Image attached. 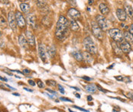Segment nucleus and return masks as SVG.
<instances>
[{
  "instance_id": "25",
  "label": "nucleus",
  "mask_w": 133,
  "mask_h": 112,
  "mask_svg": "<svg viewBox=\"0 0 133 112\" xmlns=\"http://www.w3.org/2000/svg\"><path fill=\"white\" fill-rule=\"evenodd\" d=\"M37 5L39 7V8L43 9L47 7V3H46V2H44V1H38Z\"/></svg>"
},
{
  "instance_id": "45",
  "label": "nucleus",
  "mask_w": 133,
  "mask_h": 112,
  "mask_svg": "<svg viewBox=\"0 0 133 112\" xmlns=\"http://www.w3.org/2000/svg\"><path fill=\"white\" fill-rule=\"evenodd\" d=\"M13 95H14L15 96H20V95H19L18 93H13Z\"/></svg>"
},
{
  "instance_id": "43",
  "label": "nucleus",
  "mask_w": 133,
  "mask_h": 112,
  "mask_svg": "<svg viewBox=\"0 0 133 112\" xmlns=\"http://www.w3.org/2000/svg\"><path fill=\"white\" fill-rule=\"evenodd\" d=\"M24 89L25 90H26V91H28V92H33V90H31V89H28V88H24Z\"/></svg>"
},
{
  "instance_id": "12",
  "label": "nucleus",
  "mask_w": 133,
  "mask_h": 112,
  "mask_svg": "<svg viewBox=\"0 0 133 112\" xmlns=\"http://www.w3.org/2000/svg\"><path fill=\"white\" fill-rule=\"evenodd\" d=\"M116 16L122 21H126V18H127V15H126L125 10L124 9H122V8H118L116 10Z\"/></svg>"
},
{
  "instance_id": "29",
  "label": "nucleus",
  "mask_w": 133,
  "mask_h": 112,
  "mask_svg": "<svg viewBox=\"0 0 133 112\" xmlns=\"http://www.w3.org/2000/svg\"><path fill=\"white\" fill-rule=\"evenodd\" d=\"M73 108H77V109H78V110H80V111H81L89 112V111H88V110H86V109H84V108H80V107H78V106H77V105H73Z\"/></svg>"
},
{
  "instance_id": "39",
  "label": "nucleus",
  "mask_w": 133,
  "mask_h": 112,
  "mask_svg": "<svg viewBox=\"0 0 133 112\" xmlns=\"http://www.w3.org/2000/svg\"><path fill=\"white\" fill-rule=\"evenodd\" d=\"M28 84H29L30 86H35V82H34L33 80H29V81H28Z\"/></svg>"
},
{
  "instance_id": "6",
  "label": "nucleus",
  "mask_w": 133,
  "mask_h": 112,
  "mask_svg": "<svg viewBox=\"0 0 133 112\" xmlns=\"http://www.w3.org/2000/svg\"><path fill=\"white\" fill-rule=\"evenodd\" d=\"M8 24L11 27V29L14 31H16V26H17V23H16V20H15V15L14 14L13 11H9L8 15Z\"/></svg>"
},
{
  "instance_id": "2",
  "label": "nucleus",
  "mask_w": 133,
  "mask_h": 112,
  "mask_svg": "<svg viewBox=\"0 0 133 112\" xmlns=\"http://www.w3.org/2000/svg\"><path fill=\"white\" fill-rule=\"evenodd\" d=\"M83 44L85 47V49L87 50L88 53L90 54H96L97 53V47L93 40V39L90 37H87L83 39Z\"/></svg>"
},
{
  "instance_id": "31",
  "label": "nucleus",
  "mask_w": 133,
  "mask_h": 112,
  "mask_svg": "<svg viewBox=\"0 0 133 112\" xmlns=\"http://www.w3.org/2000/svg\"><path fill=\"white\" fill-rule=\"evenodd\" d=\"M129 34H131V36L133 38V24H132L130 25L129 29Z\"/></svg>"
},
{
  "instance_id": "21",
  "label": "nucleus",
  "mask_w": 133,
  "mask_h": 112,
  "mask_svg": "<svg viewBox=\"0 0 133 112\" xmlns=\"http://www.w3.org/2000/svg\"><path fill=\"white\" fill-rule=\"evenodd\" d=\"M123 37L125 38V40L126 42H128L129 44H133V38L131 36V34H129V32L126 31L123 34Z\"/></svg>"
},
{
  "instance_id": "4",
  "label": "nucleus",
  "mask_w": 133,
  "mask_h": 112,
  "mask_svg": "<svg viewBox=\"0 0 133 112\" xmlns=\"http://www.w3.org/2000/svg\"><path fill=\"white\" fill-rule=\"evenodd\" d=\"M91 26H92V31H93V34H94V36L99 39V40H103V37H104V35H103V30L99 27V25L97 24V23L96 21H93L91 23Z\"/></svg>"
},
{
  "instance_id": "26",
  "label": "nucleus",
  "mask_w": 133,
  "mask_h": 112,
  "mask_svg": "<svg viewBox=\"0 0 133 112\" xmlns=\"http://www.w3.org/2000/svg\"><path fill=\"white\" fill-rule=\"evenodd\" d=\"M0 26L2 27H6V21L2 17H0Z\"/></svg>"
},
{
  "instance_id": "18",
  "label": "nucleus",
  "mask_w": 133,
  "mask_h": 112,
  "mask_svg": "<svg viewBox=\"0 0 133 112\" xmlns=\"http://www.w3.org/2000/svg\"><path fill=\"white\" fill-rule=\"evenodd\" d=\"M83 55V60H85L86 63H91L92 61H93V59H92V57H91V54L88 52H83L82 53Z\"/></svg>"
},
{
  "instance_id": "34",
  "label": "nucleus",
  "mask_w": 133,
  "mask_h": 112,
  "mask_svg": "<svg viewBox=\"0 0 133 112\" xmlns=\"http://www.w3.org/2000/svg\"><path fill=\"white\" fill-rule=\"evenodd\" d=\"M58 88H59L60 92H61L62 94H64V89L63 86H61V85H58Z\"/></svg>"
},
{
  "instance_id": "9",
  "label": "nucleus",
  "mask_w": 133,
  "mask_h": 112,
  "mask_svg": "<svg viewBox=\"0 0 133 112\" xmlns=\"http://www.w3.org/2000/svg\"><path fill=\"white\" fill-rule=\"evenodd\" d=\"M67 15L69 17L71 18V19H74V20L78 19L80 17V12L74 8H70L67 11Z\"/></svg>"
},
{
  "instance_id": "44",
  "label": "nucleus",
  "mask_w": 133,
  "mask_h": 112,
  "mask_svg": "<svg viewBox=\"0 0 133 112\" xmlns=\"http://www.w3.org/2000/svg\"><path fill=\"white\" fill-rule=\"evenodd\" d=\"M75 96H76L77 98H78V99H80V95L78 93H75Z\"/></svg>"
},
{
  "instance_id": "16",
  "label": "nucleus",
  "mask_w": 133,
  "mask_h": 112,
  "mask_svg": "<svg viewBox=\"0 0 133 112\" xmlns=\"http://www.w3.org/2000/svg\"><path fill=\"white\" fill-rule=\"evenodd\" d=\"M85 89L87 92L89 93H95L97 90V87L96 86H95L94 84H89L87 86H85Z\"/></svg>"
},
{
  "instance_id": "38",
  "label": "nucleus",
  "mask_w": 133,
  "mask_h": 112,
  "mask_svg": "<svg viewBox=\"0 0 133 112\" xmlns=\"http://www.w3.org/2000/svg\"><path fill=\"white\" fill-rule=\"evenodd\" d=\"M30 73H31V70L30 69H23V72H22V73H25V74H28Z\"/></svg>"
},
{
  "instance_id": "36",
  "label": "nucleus",
  "mask_w": 133,
  "mask_h": 112,
  "mask_svg": "<svg viewBox=\"0 0 133 112\" xmlns=\"http://www.w3.org/2000/svg\"><path fill=\"white\" fill-rule=\"evenodd\" d=\"M115 78H116V79H117L118 81H122V80H123V76H115Z\"/></svg>"
},
{
  "instance_id": "46",
  "label": "nucleus",
  "mask_w": 133,
  "mask_h": 112,
  "mask_svg": "<svg viewBox=\"0 0 133 112\" xmlns=\"http://www.w3.org/2000/svg\"><path fill=\"white\" fill-rule=\"evenodd\" d=\"M93 2V1H89V5H92Z\"/></svg>"
},
{
  "instance_id": "48",
  "label": "nucleus",
  "mask_w": 133,
  "mask_h": 112,
  "mask_svg": "<svg viewBox=\"0 0 133 112\" xmlns=\"http://www.w3.org/2000/svg\"><path fill=\"white\" fill-rule=\"evenodd\" d=\"M69 111H70V112H75V111H71L70 109H69Z\"/></svg>"
},
{
  "instance_id": "37",
  "label": "nucleus",
  "mask_w": 133,
  "mask_h": 112,
  "mask_svg": "<svg viewBox=\"0 0 133 112\" xmlns=\"http://www.w3.org/2000/svg\"><path fill=\"white\" fill-rule=\"evenodd\" d=\"M96 87H97V89H99V90H100V91H101V92H107L106 90L103 89L102 87H100V86H97Z\"/></svg>"
},
{
  "instance_id": "32",
  "label": "nucleus",
  "mask_w": 133,
  "mask_h": 112,
  "mask_svg": "<svg viewBox=\"0 0 133 112\" xmlns=\"http://www.w3.org/2000/svg\"><path fill=\"white\" fill-rule=\"evenodd\" d=\"M46 91H47V92H50V93H51V94H53L54 95L57 96V92H56L55 91L51 90V89H46Z\"/></svg>"
},
{
  "instance_id": "33",
  "label": "nucleus",
  "mask_w": 133,
  "mask_h": 112,
  "mask_svg": "<svg viewBox=\"0 0 133 112\" xmlns=\"http://www.w3.org/2000/svg\"><path fill=\"white\" fill-rule=\"evenodd\" d=\"M127 97L133 101V92H128L127 93Z\"/></svg>"
},
{
  "instance_id": "22",
  "label": "nucleus",
  "mask_w": 133,
  "mask_h": 112,
  "mask_svg": "<svg viewBox=\"0 0 133 112\" xmlns=\"http://www.w3.org/2000/svg\"><path fill=\"white\" fill-rule=\"evenodd\" d=\"M20 8L24 13H27L30 9V5L28 3H25V2L21 3L20 4Z\"/></svg>"
},
{
  "instance_id": "3",
  "label": "nucleus",
  "mask_w": 133,
  "mask_h": 112,
  "mask_svg": "<svg viewBox=\"0 0 133 112\" xmlns=\"http://www.w3.org/2000/svg\"><path fill=\"white\" fill-rule=\"evenodd\" d=\"M109 35L116 42H122L123 40V33L122 32L121 30L118 28H112L110 29L109 31Z\"/></svg>"
},
{
  "instance_id": "24",
  "label": "nucleus",
  "mask_w": 133,
  "mask_h": 112,
  "mask_svg": "<svg viewBox=\"0 0 133 112\" xmlns=\"http://www.w3.org/2000/svg\"><path fill=\"white\" fill-rule=\"evenodd\" d=\"M47 53H48V54H49V56L51 57H53L55 55V53H56V49L54 47V45H51L49 47H47Z\"/></svg>"
},
{
  "instance_id": "35",
  "label": "nucleus",
  "mask_w": 133,
  "mask_h": 112,
  "mask_svg": "<svg viewBox=\"0 0 133 112\" xmlns=\"http://www.w3.org/2000/svg\"><path fill=\"white\" fill-rule=\"evenodd\" d=\"M81 78H82L83 79L86 80V81H91V80H92V79L90 78V77H88V76H82Z\"/></svg>"
},
{
  "instance_id": "28",
  "label": "nucleus",
  "mask_w": 133,
  "mask_h": 112,
  "mask_svg": "<svg viewBox=\"0 0 133 112\" xmlns=\"http://www.w3.org/2000/svg\"><path fill=\"white\" fill-rule=\"evenodd\" d=\"M60 99H61V101H64V102H71V103L74 102V101L70 100V99H68V98H65V97H61Z\"/></svg>"
},
{
  "instance_id": "27",
  "label": "nucleus",
  "mask_w": 133,
  "mask_h": 112,
  "mask_svg": "<svg viewBox=\"0 0 133 112\" xmlns=\"http://www.w3.org/2000/svg\"><path fill=\"white\" fill-rule=\"evenodd\" d=\"M46 82L48 86H56V82L54 81V80H47Z\"/></svg>"
},
{
  "instance_id": "13",
  "label": "nucleus",
  "mask_w": 133,
  "mask_h": 112,
  "mask_svg": "<svg viewBox=\"0 0 133 112\" xmlns=\"http://www.w3.org/2000/svg\"><path fill=\"white\" fill-rule=\"evenodd\" d=\"M27 21L29 25H31L33 28L36 27V18L34 14H29L27 15Z\"/></svg>"
},
{
  "instance_id": "17",
  "label": "nucleus",
  "mask_w": 133,
  "mask_h": 112,
  "mask_svg": "<svg viewBox=\"0 0 133 112\" xmlns=\"http://www.w3.org/2000/svg\"><path fill=\"white\" fill-rule=\"evenodd\" d=\"M70 28L72 31H77L80 30V26L79 24H77V22L74 20V19H71L70 21Z\"/></svg>"
},
{
  "instance_id": "23",
  "label": "nucleus",
  "mask_w": 133,
  "mask_h": 112,
  "mask_svg": "<svg viewBox=\"0 0 133 112\" xmlns=\"http://www.w3.org/2000/svg\"><path fill=\"white\" fill-rule=\"evenodd\" d=\"M72 55H73L74 58L75 60H77V61H81L83 60V55L80 51H73Z\"/></svg>"
},
{
  "instance_id": "7",
  "label": "nucleus",
  "mask_w": 133,
  "mask_h": 112,
  "mask_svg": "<svg viewBox=\"0 0 133 112\" xmlns=\"http://www.w3.org/2000/svg\"><path fill=\"white\" fill-rule=\"evenodd\" d=\"M15 15V20H16V23L18 24V26L21 28L24 27L25 26L26 21H25L22 14L20 11H16Z\"/></svg>"
},
{
  "instance_id": "15",
  "label": "nucleus",
  "mask_w": 133,
  "mask_h": 112,
  "mask_svg": "<svg viewBox=\"0 0 133 112\" xmlns=\"http://www.w3.org/2000/svg\"><path fill=\"white\" fill-rule=\"evenodd\" d=\"M18 42L19 44L21 46V47H23L24 49H27L28 48V41L26 40V37H24V35L21 34L18 37Z\"/></svg>"
},
{
  "instance_id": "19",
  "label": "nucleus",
  "mask_w": 133,
  "mask_h": 112,
  "mask_svg": "<svg viewBox=\"0 0 133 112\" xmlns=\"http://www.w3.org/2000/svg\"><path fill=\"white\" fill-rule=\"evenodd\" d=\"M112 46H113V48L116 55H122V50L120 49V47L118 45V44L116 41L112 42Z\"/></svg>"
},
{
  "instance_id": "49",
  "label": "nucleus",
  "mask_w": 133,
  "mask_h": 112,
  "mask_svg": "<svg viewBox=\"0 0 133 112\" xmlns=\"http://www.w3.org/2000/svg\"><path fill=\"white\" fill-rule=\"evenodd\" d=\"M1 35H2V34H1V31H0V37H1Z\"/></svg>"
},
{
  "instance_id": "40",
  "label": "nucleus",
  "mask_w": 133,
  "mask_h": 112,
  "mask_svg": "<svg viewBox=\"0 0 133 112\" xmlns=\"http://www.w3.org/2000/svg\"><path fill=\"white\" fill-rule=\"evenodd\" d=\"M92 100H93V97L91 95H88L87 96V101L88 102H91Z\"/></svg>"
},
{
  "instance_id": "1",
  "label": "nucleus",
  "mask_w": 133,
  "mask_h": 112,
  "mask_svg": "<svg viewBox=\"0 0 133 112\" xmlns=\"http://www.w3.org/2000/svg\"><path fill=\"white\" fill-rule=\"evenodd\" d=\"M68 26L69 22L67 18L64 15H61L57 22L55 29V36L58 40H63L67 37L68 34Z\"/></svg>"
},
{
  "instance_id": "41",
  "label": "nucleus",
  "mask_w": 133,
  "mask_h": 112,
  "mask_svg": "<svg viewBox=\"0 0 133 112\" xmlns=\"http://www.w3.org/2000/svg\"><path fill=\"white\" fill-rule=\"evenodd\" d=\"M0 79L2 80V81H5V82H7V81H8V79H7L6 78H3V77H2L1 76H0Z\"/></svg>"
},
{
  "instance_id": "5",
  "label": "nucleus",
  "mask_w": 133,
  "mask_h": 112,
  "mask_svg": "<svg viewBox=\"0 0 133 112\" xmlns=\"http://www.w3.org/2000/svg\"><path fill=\"white\" fill-rule=\"evenodd\" d=\"M96 23L99 25V27L103 30V31H106L109 28V22L107 21V19L101 15H97L96 17Z\"/></svg>"
},
{
  "instance_id": "11",
  "label": "nucleus",
  "mask_w": 133,
  "mask_h": 112,
  "mask_svg": "<svg viewBox=\"0 0 133 112\" xmlns=\"http://www.w3.org/2000/svg\"><path fill=\"white\" fill-rule=\"evenodd\" d=\"M25 37L28 41V44L31 46H34L35 44V40L33 34L30 31H26L25 32Z\"/></svg>"
},
{
  "instance_id": "8",
  "label": "nucleus",
  "mask_w": 133,
  "mask_h": 112,
  "mask_svg": "<svg viewBox=\"0 0 133 112\" xmlns=\"http://www.w3.org/2000/svg\"><path fill=\"white\" fill-rule=\"evenodd\" d=\"M38 53L41 57V60L43 62H45L47 60V53L45 50V47L43 44H39L38 45Z\"/></svg>"
},
{
  "instance_id": "47",
  "label": "nucleus",
  "mask_w": 133,
  "mask_h": 112,
  "mask_svg": "<svg viewBox=\"0 0 133 112\" xmlns=\"http://www.w3.org/2000/svg\"><path fill=\"white\" fill-rule=\"evenodd\" d=\"M113 112H118V111H116L115 109H113Z\"/></svg>"
},
{
  "instance_id": "14",
  "label": "nucleus",
  "mask_w": 133,
  "mask_h": 112,
  "mask_svg": "<svg viewBox=\"0 0 133 112\" xmlns=\"http://www.w3.org/2000/svg\"><path fill=\"white\" fill-rule=\"evenodd\" d=\"M99 8H100V12H101L103 15H107L110 13V8H109V7L106 5V4L104 3V2H101V3L100 4Z\"/></svg>"
},
{
  "instance_id": "42",
  "label": "nucleus",
  "mask_w": 133,
  "mask_h": 112,
  "mask_svg": "<svg viewBox=\"0 0 133 112\" xmlns=\"http://www.w3.org/2000/svg\"><path fill=\"white\" fill-rule=\"evenodd\" d=\"M70 88H72V89H75V90H77V91H80V89H78V88H77V87H73V86H70Z\"/></svg>"
},
{
  "instance_id": "10",
  "label": "nucleus",
  "mask_w": 133,
  "mask_h": 112,
  "mask_svg": "<svg viewBox=\"0 0 133 112\" xmlns=\"http://www.w3.org/2000/svg\"><path fill=\"white\" fill-rule=\"evenodd\" d=\"M120 49L123 52L126 53H129L131 50H132V47L130 45V44H129L128 42H126V40H123L122 42H120Z\"/></svg>"
},
{
  "instance_id": "20",
  "label": "nucleus",
  "mask_w": 133,
  "mask_h": 112,
  "mask_svg": "<svg viewBox=\"0 0 133 112\" xmlns=\"http://www.w3.org/2000/svg\"><path fill=\"white\" fill-rule=\"evenodd\" d=\"M125 11H126V15H128L129 16V18L133 20V8H132V6H130V5H126L125 6Z\"/></svg>"
},
{
  "instance_id": "30",
  "label": "nucleus",
  "mask_w": 133,
  "mask_h": 112,
  "mask_svg": "<svg viewBox=\"0 0 133 112\" xmlns=\"http://www.w3.org/2000/svg\"><path fill=\"white\" fill-rule=\"evenodd\" d=\"M37 84H38V87L39 88H44V83L41 81V80H38L37 81Z\"/></svg>"
},
{
  "instance_id": "50",
  "label": "nucleus",
  "mask_w": 133,
  "mask_h": 112,
  "mask_svg": "<svg viewBox=\"0 0 133 112\" xmlns=\"http://www.w3.org/2000/svg\"><path fill=\"white\" fill-rule=\"evenodd\" d=\"M0 112H2V111H0Z\"/></svg>"
}]
</instances>
